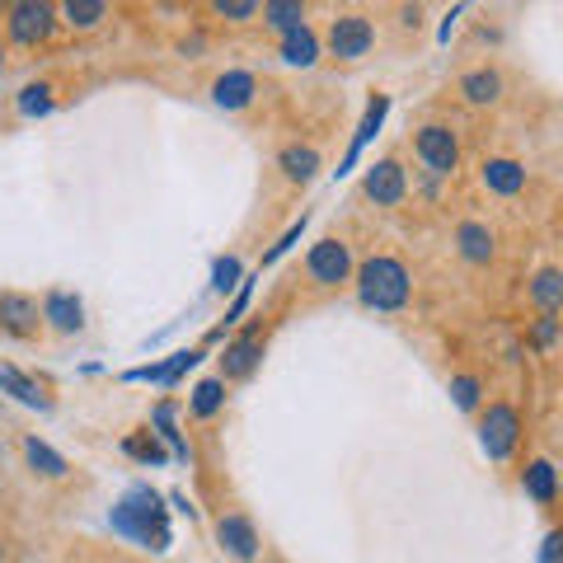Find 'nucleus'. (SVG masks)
<instances>
[{
  "instance_id": "15",
  "label": "nucleus",
  "mask_w": 563,
  "mask_h": 563,
  "mask_svg": "<svg viewBox=\"0 0 563 563\" xmlns=\"http://www.w3.org/2000/svg\"><path fill=\"white\" fill-rule=\"evenodd\" d=\"M207 95H211V103H217V109L244 113V109H250V103L258 99V76H254V70H221V76L207 85Z\"/></svg>"
},
{
  "instance_id": "31",
  "label": "nucleus",
  "mask_w": 563,
  "mask_h": 563,
  "mask_svg": "<svg viewBox=\"0 0 563 563\" xmlns=\"http://www.w3.org/2000/svg\"><path fill=\"white\" fill-rule=\"evenodd\" d=\"M544 563H559V531L544 536Z\"/></svg>"
},
{
  "instance_id": "5",
  "label": "nucleus",
  "mask_w": 563,
  "mask_h": 563,
  "mask_svg": "<svg viewBox=\"0 0 563 563\" xmlns=\"http://www.w3.org/2000/svg\"><path fill=\"white\" fill-rule=\"evenodd\" d=\"M52 33H57V5H47V0H10V5H0V38L5 47H47Z\"/></svg>"
},
{
  "instance_id": "6",
  "label": "nucleus",
  "mask_w": 563,
  "mask_h": 563,
  "mask_svg": "<svg viewBox=\"0 0 563 563\" xmlns=\"http://www.w3.org/2000/svg\"><path fill=\"white\" fill-rule=\"evenodd\" d=\"M461 132L446 118H428L413 128V161L432 174V179H451L461 169Z\"/></svg>"
},
{
  "instance_id": "4",
  "label": "nucleus",
  "mask_w": 563,
  "mask_h": 563,
  "mask_svg": "<svg viewBox=\"0 0 563 563\" xmlns=\"http://www.w3.org/2000/svg\"><path fill=\"white\" fill-rule=\"evenodd\" d=\"M474 432H479V451L493 465H507L521 451L526 418L512 399H484V409L474 413Z\"/></svg>"
},
{
  "instance_id": "23",
  "label": "nucleus",
  "mask_w": 563,
  "mask_h": 563,
  "mask_svg": "<svg viewBox=\"0 0 563 563\" xmlns=\"http://www.w3.org/2000/svg\"><path fill=\"white\" fill-rule=\"evenodd\" d=\"M109 5L103 0H66V5H57V24H66L70 33H95L103 29V20H109Z\"/></svg>"
},
{
  "instance_id": "16",
  "label": "nucleus",
  "mask_w": 563,
  "mask_h": 563,
  "mask_svg": "<svg viewBox=\"0 0 563 563\" xmlns=\"http://www.w3.org/2000/svg\"><path fill=\"white\" fill-rule=\"evenodd\" d=\"M320 169H324V155H320V146H314V141H287V146L277 151V174H282V179H287L291 188H306Z\"/></svg>"
},
{
  "instance_id": "30",
  "label": "nucleus",
  "mask_w": 563,
  "mask_h": 563,
  "mask_svg": "<svg viewBox=\"0 0 563 563\" xmlns=\"http://www.w3.org/2000/svg\"><path fill=\"white\" fill-rule=\"evenodd\" d=\"M399 24L404 29H418L422 24V5H399Z\"/></svg>"
},
{
  "instance_id": "12",
  "label": "nucleus",
  "mask_w": 563,
  "mask_h": 563,
  "mask_svg": "<svg viewBox=\"0 0 563 563\" xmlns=\"http://www.w3.org/2000/svg\"><path fill=\"white\" fill-rule=\"evenodd\" d=\"M263 352H268V333H258V329L240 333V339H231V343H225V352H221V372H217V380H225V385L250 380V376L258 372Z\"/></svg>"
},
{
  "instance_id": "10",
  "label": "nucleus",
  "mask_w": 563,
  "mask_h": 563,
  "mask_svg": "<svg viewBox=\"0 0 563 563\" xmlns=\"http://www.w3.org/2000/svg\"><path fill=\"white\" fill-rule=\"evenodd\" d=\"M479 188L498 202H512L531 188V169H526L517 155H488V161L479 165Z\"/></svg>"
},
{
  "instance_id": "21",
  "label": "nucleus",
  "mask_w": 563,
  "mask_h": 563,
  "mask_svg": "<svg viewBox=\"0 0 563 563\" xmlns=\"http://www.w3.org/2000/svg\"><path fill=\"white\" fill-rule=\"evenodd\" d=\"M258 24L273 29L282 38V33L310 24V5H306V0H263V5H258Z\"/></svg>"
},
{
  "instance_id": "33",
  "label": "nucleus",
  "mask_w": 563,
  "mask_h": 563,
  "mask_svg": "<svg viewBox=\"0 0 563 563\" xmlns=\"http://www.w3.org/2000/svg\"><path fill=\"white\" fill-rule=\"evenodd\" d=\"M5 57H10V47H5V38H0V76H5Z\"/></svg>"
},
{
  "instance_id": "26",
  "label": "nucleus",
  "mask_w": 563,
  "mask_h": 563,
  "mask_svg": "<svg viewBox=\"0 0 563 563\" xmlns=\"http://www.w3.org/2000/svg\"><path fill=\"white\" fill-rule=\"evenodd\" d=\"M207 14L231 29H244V24H258V0H211Z\"/></svg>"
},
{
  "instance_id": "17",
  "label": "nucleus",
  "mask_w": 563,
  "mask_h": 563,
  "mask_svg": "<svg viewBox=\"0 0 563 563\" xmlns=\"http://www.w3.org/2000/svg\"><path fill=\"white\" fill-rule=\"evenodd\" d=\"M517 484H521V493L536 507H554L559 503V465L550 461V455H536V461H526Z\"/></svg>"
},
{
  "instance_id": "29",
  "label": "nucleus",
  "mask_w": 563,
  "mask_h": 563,
  "mask_svg": "<svg viewBox=\"0 0 563 563\" xmlns=\"http://www.w3.org/2000/svg\"><path fill=\"white\" fill-rule=\"evenodd\" d=\"M385 109H390V99L385 95H376V103L366 109V118H362V128H357V141H352V151H347V165H352V155H357L362 146H366V136H372L376 128H380V118H385Z\"/></svg>"
},
{
  "instance_id": "2",
  "label": "nucleus",
  "mask_w": 563,
  "mask_h": 563,
  "mask_svg": "<svg viewBox=\"0 0 563 563\" xmlns=\"http://www.w3.org/2000/svg\"><path fill=\"white\" fill-rule=\"evenodd\" d=\"M352 268H357L352 244L343 235H320L301 258V282H306V291L329 296V291L352 287Z\"/></svg>"
},
{
  "instance_id": "1",
  "label": "nucleus",
  "mask_w": 563,
  "mask_h": 563,
  "mask_svg": "<svg viewBox=\"0 0 563 563\" xmlns=\"http://www.w3.org/2000/svg\"><path fill=\"white\" fill-rule=\"evenodd\" d=\"M352 296H357L362 310H376V314L409 310V301H413V268L390 250L366 254V258H357V268H352Z\"/></svg>"
},
{
  "instance_id": "3",
  "label": "nucleus",
  "mask_w": 563,
  "mask_h": 563,
  "mask_svg": "<svg viewBox=\"0 0 563 563\" xmlns=\"http://www.w3.org/2000/svg\"><path fill=\"white\" fill-rule=\"evenodd\" d=\"M376 43H380V29H376V20H372L366 10H339V14H333V20L324 24V33H320L324 57L339 62V66L366 62V57L376 52Z\"/></svg>"
},
{
  "instance_id": "14",
  "label": "nucleus",
  "mask_w": 563,
  "mask_h": 563,
  "mask_svg": "<svg viewBox=\"0 0 563 563\" xmlns=\"http://www.w3.org/2000/svg\"><path fill=\"white\" fill-rule=\"evenodd\" d=\"M38 310H43V329L62 333V339H76V333H85V301H80L76 291L52 287L43 301H38Z\"/></svg>"
},
{
  "instance_id": "7",
  "label": "nucleus",
  "mask_w": 563,
  "mask_h": 563,
  "mask_svg": "<svg viewBox=\"0 0 563 563\" xmlns=\"http://www.w3.org/2000/svg\"><path fill=\"white\" fill-rule=\"evenodd\" d=\"M211 536H217V550L231 559V563H254L263 554V536L250 512H240V507H231V512H221L217 526H211Z\"/></svg>"
},
{
  "instance_id": "22",
  "label": "nucleus",
  "mask_w": 563,
  "mask_h": 563,
  "mask_svg": "<svg viewBox=\"0 0 563 563\" xmlns=\"http://www.w3.org/2000/svg\"><path fill=\"white\" fill-rule=\"evenodd\" d=\"M0 390L14 395L20 404H29V409H43V413L52 409V395H47V390H43V385L33 380V376H24L20 366H10V362H0Z\"/></svg>"
},
{
  "instance_id": "28",
  "label": "nucleus",
  "mask_w": 563,
  "mask_h": 563,
  "mask_svg": "<svg viewBox=\"0 0 563 563\" xmlns=\"http://www.w3.org/2000/svg\"><path fill=\"white\" fill-rule=\"evenodd\" d=\"M526 339H531L536 352H550V347L559 343V314H536V320H531V333H526Z\"/></svg>"
},
{
  "instance_id": "20",
  "label": "nucleus",
  "mask_w": 563,
  "mask_h": 563,
  "mask_svg": "<svg viewBox=\"0 0 563 563\" xmlns=\"http://www.w3.org/2000/svg\"><path fill=\"white\" fill-rule=\"evenodd\" d=\"M20 451H24V465L38 474V479H66V474H70V461H66L62 451H52L38 432H24L20 437Z\"/></svg>"
},
{
  "instance_id": "25",
  "label": "nucleus",
  "mask_w": 563,
  "mask_h": 563,
  "mask_svg": "<svg viewBox=\"0 0 563 563\" xmlns=\"http://www.w3.org/2000/svg\"><path fill=\"white\" fill-rule=\"evenodd\" d=\"M451 399H455V409L461 413H479L484 399H488V380L474 376V372H455L451 376Z\"/></svg>"
},
{
  "instance_id": "19",
  "label": "nucleus",
  "mask_w": 563,
  "mask_h": 563,
  "mask_svg": "<svg viewBox=\"0 0 563 563\" xmlns=\"http://www.w3.org/2000/svg\"><path fill=\"white\" fill-rule=\"evenodd\" d=\"M526 301H531L536 314H559L563 310V273L554 263H540L536 277L526 282Z\"/></svg>"
},
{
  "instance_id": "18",
  "label": "nucleus",
  "mask_w": 563,
  "mask_h": 563,
  "mask_svg": "<svg viewBox=\"0 0 563 563\" xmlns=\"http://www.w3.org/2000/svg\"><path fill=\"white\" fill-rule=\"evenodd\" d=\"M277 57L287 62V66H301V70L320 66V57H324V47H320V29L306 24V29L282 33V38H277Z\"/></svg>"
},
{
  "instance_id": "11",
  "label": "nucleus",
  "mask_w": 563,
  "mask_h": 563,
  "mask_svg": "<svg viewBox=\"0 0 563 563\" xmlns=\"http://www.w3.org/2000/svg\"><path fill=\"white\" fill-rule=\"evenodd\" d=\"M0 333H5V339H20V343L38 339V333H43L38 296H29V291H0Z\"/></svg>"
},
{
  "instance_id": "32",
  "label": "nucleus",
  "mask_w": 563,
  "mask_h": 563,
  "mask_svg": "<svg viewBox=\"0 0 563 563\" xmlns=\"http://www.w3.org/2000/svg\"><path fill=\"white\" fill-rule=\"evenodd\" d=\"M0 563H10V536L0 531Z\"/></svg>"
},
{
  "instance_id": "9",
  "label": "nucleus",
  "mask_w": 563,
  "mask_h": 563,
  "mask_svg": "<svg viewBox=\"0 0 563 563\" xmlns=\"http://www.w3.org/2000/svg\"><path fill=\"white\" fill-rule=\"evenodd\" d=\"M451 244H455V254H461L465 268H493V263H498V231H493L484 217L455 221Z\"/></svg>"
},
{
  "instance_id": "24",
  "label": "nucleus",
  "mask_w": 563,
  "mask_h": 563,
  "mask_svg": "<svg viewBox=\"0 0 563 563\" xmlns=\"http://www.w3.org/2000/svg\"><path fill=\"white\" fill-rule=\"evenodd\" d=\"M221 409H225V380L207 376V380L192 385V395H188V413H192V418H198V422H211Z\"/></svg>"
},
{
  "instance_id": "27",
  "label": "nucleus",
  "mask_w": 563,
  "mask_h": 563,
  "mask_svg": "<svg viewBox=\"0 0 563 563\" xmlns=\"http://www.w3.org/2000/svg\"><path fill=\"white\" fill-rule=\"evenodd\" d=\"M52 103H57V85H47V80L24 85V90H20V113H24V118L52 113Z\"/></svg>"
},
{
  "instance_id": "8",
  "label": "nucleus",
  "mask_w": 563,
  "mask_h": 563,
  "mask_svg": "<svg viewBox=\"0 0 563 563\" xmlns=\"http://www.w3.org/2000/svg\"><path fill=\"white\" fill-rule=\"evenodd\" d=\"M362 198L376 207H404L409 202V169L399 155H380V161L362 174Z\"/></svg>"
},
{
  "instance_id": "13",
  "label": "nucleus",
  "mask_w": 563,
  "mask_h": 563,
  "mask_svg": "<svg viewBox=\"0 0 563 563\" xmlns=\"http://www.w3.org/2000/svg\"><path fill=\"white\" fill-rule=\"evenodd\" d=\"M455 95H461L470 109H498V103L507 99V80L498 66H470L461 70V80H455Z\"/></svg>"
}]
</instances>
